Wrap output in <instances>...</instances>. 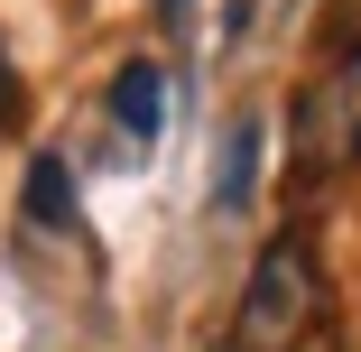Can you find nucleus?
Here are the masks:
<instances>
[{"label":"nucleus","mask_w":361,"mask_h":352,"mask_svg":"<svg viewBox=\"0 0 361 352\" xmlns=\"http://www.w3.org/2000/svg\"><path fill=\"white\" fill-rule=\"evenodd\" d=\"M324 324V269L306 232H278L259 250V269L241 278V306H232V352H306Z\"/></svg>","instance_id":"f257e3e1"},{"label":"nucleus","mask_w":361,"mask_h":352,"mask_svg":"<svg viewBox=\"0 0 361 352\" xmlns=\"http://www.w3.org/2000/svg\"><path fill=\"white\" fill-rule=\"evenodd\" d=\"M361 167V47L334 56V75L297 93V176Z\"/></svg>","instance_id":"f03ea898"},{"label":"nucleus","mask_w":361,"mask_h":352,"mask_svg":"<svg viewBox=\"0 0 361 352\" xmlns=\"http://www.w3.org/2000/svg\"><path fill=\"white\" fill-rule=\"evenodd\" d=\"M158 111H167L158 65H149V56H130L121 75H111V121H121V139H130V149H149V139H158Z\"/></svg>","instance_id":"7ed1b4c3"},{"label":"nucleus","mask_w":361,"mask_h":352,"mask_svg":"<svg viewBox=\"0 0 361 352\" xmlns=\"http://www.w3.org/2000/svg\"><path fill=\"white\" fill-rule=\"evenodd\" d=\"M28 223H75V186H65V158H28Z\"/></svg>","instance_id":"20e7f679"},{"label":"nucleus","mask_w":361,"mask_h":352,"mask_svg":"<svg viewBox=\"0 0 361 352\" xmlns=\"http://www.w3.org/2000/svg\"><path fill=\"white\" fill-rule=\"evenodd\" d=\"M250 167H259V121L232 130V149H223V176H213V195L223 204H250Z\"/></svg>","instance_id":"39448f33"},{"label":"nucleus","mask_w":361,"mask_h":352,"mask_svg":"<svg viewBox=\"0 0 361 352\" xmlns=\"http://www.w3.org/2000/svg\"><path fill=\"white\" fill-rule=\"evenodd\" d=\"M324 37H334V47H343V56H352V47H361V0H334V10H324Z\"/></svg>","instance_id":"423d86ee"},{"label":"nucleus","mask_w":361,"mask_h":352,"mask_svg":"<svg viewBox=\"0 0 361 352\" xmlns=\"http://www.w3.org/2000/svg\"><path fill=\"white\" fill-rule=\"evenodd\" d=\"M19 121V65H10V47H0V130Z\"/></svg>","instance_id":"0eeeda50"}]
</instances>
